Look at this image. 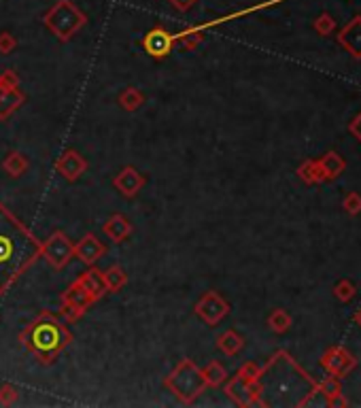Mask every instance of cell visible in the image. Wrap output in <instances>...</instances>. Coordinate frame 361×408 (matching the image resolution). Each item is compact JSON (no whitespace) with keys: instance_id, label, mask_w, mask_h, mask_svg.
Wrapping results in <instances>:
<instances>
[{"instance_id":"cell-1","label":"cell","mask_w":361,"mask_h":408,"mask_svg":"<svg viewBox=\"0 0 361 408\" xmlns=\"http://www.w3.org/2000/svg\"><path fill=\"white\" fill-rule=\"evenodd\" d=\"M40 260V241L0 202V296Z\"/></svg>"},{"instance_id":"cell-2","label":"cell","mask_w":361,"mask_h":408,"mask_svg":"<svg viewBox=\"0 0 361 408\" xmlns=\"http://www.w3.org/2000/svg\"><path fill=\"white\" fill-rule=\"evenodd\" d=\"M72 332L66 328V321L51 311H40L17 336V341L26 347L28 353L40 366H51L60 353L72 343Z\"/></svg>"},{"instance_id":"cell-3","label":"cell","mask_w":361,"mask_h":408,"mask_svg":"<svg viewBox=\"0 0 361 408\" xmlns=\"http://www.w3.org/2000/svg\"><path fill=\"white\" fill-rule=\"evenodd\" d=\"M164 387L185 407L196 404V400L206 392V381L202 368L194 360H181L172 373L164 379Z\"/></svg>"},{"instance_id":"cell-4","label":"cell","mask_w":361,"mask_h":408,"mask_svg":"<svg viewBox=\"0 0 361 408\" xmlns=\"http://www.w3.org/2000/svg\"><path fill=\"white\" fill-rule=\"evenodd\" d=\"M43 23L60 43H68L87 23V15L72 0H57L45 11Z\"/></svg>"},{"instance_id":"cell-5","label":"cell","mask_w":361,"mask_h":408,"mask_svg":"<svg viewBox=\"0 0 361 408\" xmlns=\"http://www.w3.org/2000/svg\"><path fill=\"white\" fill-rule=\"evenodd\" d=\"M72 249H74V243L62 230H55L47 241H40V258L53 270H62L68 266V262L74 258Z\"/></svg>"},{"instance_id":"cell-6","label":"cell","mask_w":361,"mask_h":408,"mask_svg":"<svg viewBox=\"0 0 361 408\" xmlns=\"http://www.w3.org/2000/svg\"><path fill=\"white\" fill-rule=\"evenodd\" d=\"M194 313L200 321L215 328L230 315V302L215 290H209L200 296V300L194 304Z\"/></svg>"},{"instance_id":"cell-7","label":"cell","mask_w":361,"mask_h":408,"mask_svg":"<svg viewBox=\"0 0 361 408\" xmlns=\"http://www.w3.org/2000/svg\"><path fill=\"white\" fill-rule=\"evenodd\" d=\"M140 45H143V49L147 51V55H151V57H155V60H164V57H168V55L172 53L177 40H174V34L168 32L164 26H155V28H151V30L143 36Z\"/></svg>"},{"instance_id":"cell-8","label":"cell","mask_w":361,"mask_h":408,"mask_svg":"<svg viewBox=\"0 0 361 408\" xmlns=\"http://www.w3.org/2000/svg\"><path fill=\"white\" fill-rule=\"evenodd\" d=\"M53 166H55V172H60V177H64L66 181L74 183V181H79V179L87 172L89 162H87L77 149H66V151L55 160Z\"/></svg>"},{"instance_id":"cell-9","label":"cell","mask_w":361,"mask_h":408,"mask_svg":"<svg viewBox=\"0 0 361 408\" xmlns=\"http://www.w3.org/2000/svg\"><path fill=\"white\" fill-rule=\"evenodd\" d=\"M147 185V177L134 168V166H123L115 177H113V187L123 196V198H134L140 194V189Z\"/></svg>"},{"instance_id":"cell-10","label":"cell","mask_w":361,"mask_h":408,"mask_svg":"<svg viewBox=\"0 0 361 408\" xmlns=\"http://www.w3.org/2000/svg\"><path fill=\"white\" fill-rule=\"evenodd\" d=\"M106 245L96 236V234H91V232H87L81 241H77L74 243V249H72V253H74V258L81 262V264H85V266H94L98 260H102L104 255H106Z\"/></svg>"},{"instance_id":"cell-11","label":"cell","mask_w":361,"mask_h":408,"mask_svg":"<svg viewBox=\"0 0 361 408\" xmlns=\"http://www.w3.org/2000/svg\"><path fill=\"white\" fill-rule=\"evenodd\" d=\"M321 364L326 366V370H328L332 377H345V375H349V373L357 366L355 358H353L349 351H345L343 347L330 349V351L323 355Z\"/></svg>"},{"instance_id":"cell-12","label":"cell","mask_w":361,"mask_h":408,"mask_svg":"<svg viewBox=\"0 0 361 408\" xmlns=\"http://www.w3.org/2000/svg\"><path fill=\"white\" fill-rule=\"evenodd\" d=\"M102 232L106 238H111L113 243H123L132 236L134 228H132V221L121 215V213H113L104 224H102Z\"/></svg>"},{"instance_id":"cell-13","label":"cell","mask_w":361,"mask_h":408,"mask_svg":"<svg viewBox=\"0 0 361 408\" xmlns=\"http://www.w3.org/2000/svg\"><path fill=\"white\" fill-rule=\"evenodd\" d=\"M77 281L83 285V290L91 296L94 302H98L100 298H104V294H109L106 283H104V275H102V270L96 268V264H94V266H87V270L81 272Z\"/></svg>"},{"instance_id":"cell-14","label":"cell","mask_w":361,"mask_h":408,"mask_svg":"<svg viewBox=\"0 0 361 408\" xmlns=\"http://www.w3.org/2000/svg\"><path fill=\"white\" fill-rule=\"evenodd\" d=\"M279 2H283V0H266V2L253 4V6H249V9H240V11H234V13L221 15V17H217V19H211V21H204V23H198V26H189L187 30H191V32H204V30L217 28V26H221V23H228V21H232V19H238V17L251 15V13H255V11H262V9L274 6V4H279Z\"/></svg>"},{"instance_id":"cell-15","label":"cell","mask_w":361,"mask_h":408,"mask_svg":"<svg viewBox=\"0 0 361 408\" xmlns=\"http://www.w3.org/2000/svg\"><path fill=\"white\" fill-rule=\"evenodd\" d=\"M338 43L353 55L361 60V15H355L338 34Z\"/></svg>"},{"instance_id":"cell-16","label":"cell","mask_w":361,"mask_h":408,"mask_svg":"<svg viewBox=\"0 0 361 408\" xmlns=\"http://www.w3.org/2000/svg\"><path fill=\"white\" fill-rule=\"evenodd\" d=\"M60 304H70V307H77V309H81V311H87V309L94 304V300H91V296L83 290V285H81L79 281H74V283H70V285L62 292Z\"/></svg>"},{"instance_id":"cell-17","label":"cell","mask_w":361,"mask_h":408,"mask_svg":"<svg viewBox=\"0 0 361 408\" xmlns=\"http://www.w3.org/2000/svg\"><path fill=\"white\" fill-rule=\"evenodd\" d=\"M2 170H4L11 179H19V177H23V175L30 170V160H28L26 153L11 149V151L4 155V160H2Z\"/></svg>"},{"instance_id":"cell-18","label":"cell","mask_w":361,"mask_h":408,"mask_svg":"<svg viewBox=\"0 0 361 408\" xmlns=\"http://www.w3.org/2000/svg\"><path fill=\"white\" fill-rule=\"evenodd\" d=\"M243 347H245V336H240L236 330H226L223 334L217 336V349L228 358L238 355Z\"/></svg>"},{"instance_id":"cell-19","label":"cell","mask_w":361,"mask_h":408,"mask_svg":"<svg viewBox=\"0 0 361 408\" xmlns=\"http://www.w3.org/2000/svg\"><path fill=\"white\" fill-rule=\"evenodd\" d=\"M26 100H28V96L21 92V87L9 89V92L0 98V121H6L19 106H23Z\"/></svg>"},{"instance_id":"cell-20","label":"cell","mask_w":361,"mask_h":408,"mask_svg":"<svg viewBox=\"0 0 361 408\" xmlns=\"http://www.w3.org/2000/svg\"><path fill=\"white\" fill-rule=\"evenodd\" d=\"M145 94L138 89V87H126L119 96H117V104L123 109V111H128V113H134V111H138L143 104H145Z\"/></svg>"},{"instance_id":"cell-21","label":"cell","mask_w":361,"mask_h":408,"mask_svg":"<svg viewBox=\"0 0 361 408\" xmlns=\"http://www.w3.org/2000/svg\"><path fill=\"white\" fill-rule=\"evenodd\" d=\"M202 375H204V381L209 387H221L226 381H228V370L221 362L217 360H211L204 368H202Z\"/></svg>"},{"instance_id":"cell-22","label":"cell","mask_w":361,"mask_h":408,"mask_svg":"<svg viewBox=\"0 0 361 408\" xmlns=\"http://www.w3.org/2000/svg\"><path fill=\"white\" fill-rule=\"evenodd\" d=\"M102 275H104V283H106L109 294L121 292V287H126V283H128V275H126V270H123L119 264L109 266Z\"/></svg>"},{"instance_id":"cell-23","label":"cell","mask_w":361,"mask_h":408,"mask_svg":"<svg viewBox=\"0 0 361 408\" xmlns=\"http://www.w3.org/2000/svg\"><path fill=\"white\" fill-rule=\"evenodd\" d=\"M298 177H300L304 183H309V185H313V183H323V181H326V172H323L319 160H306V162L298 168Z\"/></svg>"},{"instance_id":"cell-24","label":"cell","mask_w":361,"mask_h":408,"mask_svg":"<svg viewBox=\"0 0 361 408\" xmlns=\"http://www.w3.org/2000/svg\"><path fill=\"white\" fill-rule=\"evenodd\" d=\"M319 164H321V168H323V172H326V179H334V177H338L343 170H345V160L338 155V153H334V151H330V153H326L321 160H319Z\"/></svg>"},{"instance_id":"cell-25","label":"cell","mask_w":361,"mask_h":408,"mask_svg":"<svg viewBox=\"0 0 361 408\" xmlns=\"http://www.w3.org/2000/svg\"><path fill=\"white\" fill-rule=\"evenodd\" d=\"M268 326H270L272 332L283 334V332H287V330L291 328V317H289L287 311H283V309H274V311L270 313V317H268Z\"/></svg>"},{"instance_id":"cell-26","label":"cell","mask_w":361,"mask_h":408,"mask_svg":"<svg viewBox=\"0 0 361 408\" xmlns=\"http://www.w3.org/2000/svg\"><path fill=\"white\" fill-rule=\"evenodd\" d=\"M174 40L177 43H181L183 45V49H187V51H194V49H198V45L204 40V32H191V30H181V32H177L174 34Z\"/></svg>"},{"instance_id":"cell-27","label":"cell","mask_w":361,"mask_h":408,"mask_svg":"<svg viewBox=\"0 0 361 408\" xmlns=\"http://www.w3.org/2000/svg\"><path fill=\"white\" fill-rule=\"evenodd\" d=\"M315 30H317V34H321V36H330L334 30H336V19L330 15V13H321L317 19H315Z\"/></svg>"},{"instance_id":"cell-28","label":"cell","mask_w":361,"mask_h":408,"mask_svg":"<svg viewBox=\"0 0 361 408\" xmlns=\"http://www.w3.org/2000/svg\"><path fill=\"white\" fill-rule=\"evenodd\" d=\"M15 87H19V77H17V72L11 70V68H4V70L0 72V98H2L9 89H15Z\"/></svg>"},{"instance_id":"cell-29","label":"cell","mask_w":361,"mask_h":408,"mask_svg":"<svg viewBox=\"0 0 361 408\" xmlns=\"http://www.w3.org/2000/svg\"><path fill=\"white\" fill-rule=\"evenodd\" d=\"M334 296H336L340 302H349V300L355 296V285H353L349 279H343V281L334 287Z\"/></svg>"},{"instance_id":"cell-30","label":"cell","mask_w":361,"mask_h":408,"mask_svg":"<svg viewBox=\"0 0 361 408\" xmlns=\"http://www.w3.org/2000/svg\"><path fill=\"white\" fill-rule=\"evenodd\" d=\"M19 398V390L11 383H4L0 385V404L2 407H13Z\"/></svg>"},{"instance_id":"cell-31","label":"cell","mask_w":361,"mask_h":408,"mask_svg":"<svg viewBox=\"0 0 361 408\" xmlns=\"http://www.w3.org/2000/svg\"><path fill=\"white\" fill-rule=\"evenodd\" d=\"M57 315H60L66 324H74V321H79V319L85 315V311H81V309H77V307H70V304H60Z\"/></svg>"},{"instance_id":"cell-32","label":"cell","mask_w":361,"mask_h":408,"mask_svg":"<svg viewBox=\"0 0 361 408\" xmlns=\"http://www.w3.org/2000/svg\"><path fill=\"white\" fill-rule=\"evenodd\" d=\"M15 47H17V38H15L11 32L2 30V32H0V53H2V55H9V53L15 51Z\"/></svg>"},{"instance_id":"cell-33","label":"cell","mask_w":361,"mask_h":408,"mask_svg":"<svg viewBox=\"0 0 361 408\" xmlns=\"http://www.w3.org/2000/svg\"><path fill=\"white\" fill-rule=\"evenodd\" d=\"M345 211L347 213H351V215H357L361 213V196L360 194H349L347 198H345Z\"/></svg>"},{"instance_id":"cell-34","label":"cell","mask_w":361,"mask_h":408,"mask_svg":"<svg viewBox=\"0 0 361 408\" xmlns=\"http://www.w3.org/2000/svg\"><path fill=\"white\" fill-rule=\"evenodd\" d=\"M170 2V6L172 9H177L179 13H187L189 9H194L196 6V2L198 0H168Z\"/></svg>"},{"instance_id":"cell-35","label":"cell","mask_w":361,"mask_h":408,"mask_svg":"<svg viewBox=\"0 0 361 408\" xmlns=\"http://www.w3.org/2000/svg\"><path fill=\"white\" fill-rule=\"evenodd\" d=\"M349 130H351V132H353V134H355V136L360 138V143H361V113L357 115V117H355V121H353V123L349 126Z\"/></svg>"},{"instance_id":"cell-36","label":"cell","mask_w":361,"mask_h":408,"mask_svg":"<svg viewBox=\"0 0 361 408\" xmlns=\"http://www.w3.org/2000/svg\"><path fill=\"white\" fill-rule=\"evenodd\" d=\"M355 321H357V324H360V326H361V309H360V311H357V315H355Z\"/></svg>"}]
</instances>
